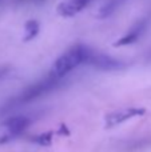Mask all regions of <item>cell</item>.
<instances>
[{
  "label": "cell",
  "mask_w": 151,
  "mask_h": 152,
  "mask_svg": "<svg viewBox=\"0 0 151 152\" xmlns=\"http://www.w3.org/2000/svg\"><path fill=\"white\" fill-rule=\"evenodd\" d=\"M91 51L92 50L90 47L82 44L70 48L68 51H66L63 55H60L56 59V61L52 66V69H51V75L56 76V77H64L80 64L87 63Z\"/></svg>",
  "instance_id": "1"
},
{
  "label": "cell",
  "mask_w": 151,
  "mask_h": 152,
  "mask_svg": "<svg viewBox=\"0 0 151 152\" xmlns=\"http://www.w3.org/2000/svg\"><path fill=\"white\" fill-rule=\"evenodd\" d=\"M62 81H63V77H56V76L50 74L45 79L39 80L37 83L27 87L23 92H20L13 99V104L20 105V104H26V103H29V102H34V100L39 99V97L44 96V95L50 94L51 91L56 89L60 86Z\"/></svg>",
  "instance_id": "2"
},
{
  "label": "cell",
  "mask_w": 151,
  "mask_h": 152,
  "mask_svg": "<svg viewBox=\"0 0 151 152\" xmlns=\"http://www.w3.org/2000/svg\"><path fill=\"white\" fill-rule=\"evenodd\" d=\"M86 64H90V66L102 69V71H117V69L125 68L126 66L123 61L118 60V59L112 58V56L104 55V53L100 52H95V51H91Z\"/></svg>",
  "instance_id": "3"
},
{
  "label": "cell",
  "mask_w": 151,
  "mask_h": 152,
  "mask_svg": "<svg viewBox=\"0 0 151 152\" xmlns=\"http://www.w3.org/2000/svg\"><path fill=\"white\" fill-rule=\"evenodd\" d=\"M29 124H31V120L27 116H13V118L5 120L4 121L5 132L0 137V143H5V142H10V140L15 139L21 132L26 131Z\"/></svg>",
  "instance_id": "4"
},
{
  "label": "cell",
  "mask_w": 151,
  "mask_h": 152,
  "mask_svg": "<svg viewBox=\"0 0 151 152\" xmlns=\"http://www.w3.org/2000/svg\"><path fill=\"white\" fill-rule=\"evenodd\" d=\"M144 110L143 108H126V110H120V111H115L111 112L110 115L106 116V127H114L118 124H122L125 121L130 120V119L135 118V116L143 115Z\"/></svg>",
  "instance_id": "5"
},
{
  "label": "cell",
  "mask_w": 151,
  "mask_h": 152,
  "mask_svg": "<svg viewBox=\"0 0 151 152\" xmlns=\"http://www.w3.org/2000/svg\"><path fill=\"white\" fill-rule=\"evenodd\" d=\"M146 28H147V20L146 19H143V20L138 21V23H136L135 26H134L133 28H131L130 31L125 35V36L120 37V39L115 43V45H128V44L135 43L136 40H138L139 37L144 34Z\"/></svg>",
  "instance_id": "6"
},
{
  "label": "cell",
  "mask_w": 151,
  "mask_h": 152,
  "mask_svg": "<svg viewBox=\"0 0 151 152\" xmlns=\"http://www.w3.org/2000/svg\"><path fill=\"white\" fill-rule=\"evenodd\" d=\"M91 3V0H67L62 3L59 7V12L63 16H72L75 13L80 12L83 8H86Z\"/></svg>",
  "instance_id": "7"
},
{
  "label": "cell",
  "mask_w": 151,
  "mask_h": 152,
  "mask_svg": "<svg viewBox=\"0 0 151 152\" xmlns=\"http://www.w3.org/2000/svg\"><path fill=\"white\" fill-rule=\"evenodd\" d=\"M37 31H39V24H37L35 20L28 21L26 26V40L32 39V37L37 34Z\"/></svg>",
  "instance_id": "8"
},
{
  "label": "cell",
  "mask_w": 151,
  "mask_h": 152,
  "mask_svg": "<svg viewBox=\"0 0 151 152\" xmlns=\"http://www.w3.org/2000/svg\"><path fill=\"white\" fill-rule=\"evenodd\" d=\"M32 140L40 145H48V144H51V140H52V134H51V132L40 134V135H37V136H35Z\"/></svg>",
  "instance_id": "9"
},
{
  "label": "cell",
  "mask_w": 151,
  "mask_h": 152,
  "mask_svg": "<svg viewBox=\"0 0 151 152\" xmlns=\"http://www.w3.org/2000/svg\"><path fill=\"white\" fill-rule=\"evenodd\" d=\"M8 72H10V68H8V67H0V80L4 79Z\"/></svg>",
  "instance_id": "10"
},
{
  "label": "cell",
  "mask_w": 151,
  "mask_h": 152,
  "mask_svg": "<svg viewBox=\"0 0 151 152\" xmlns=\"http://www.w3.org/2000/svg\"><path fill=\"white\" fill-rule=\"evenodd\" d=\"M149 61H150V63H151V52L149 53Z\"/></svg>",
  "instance_id": "11"
}]
</instances>
